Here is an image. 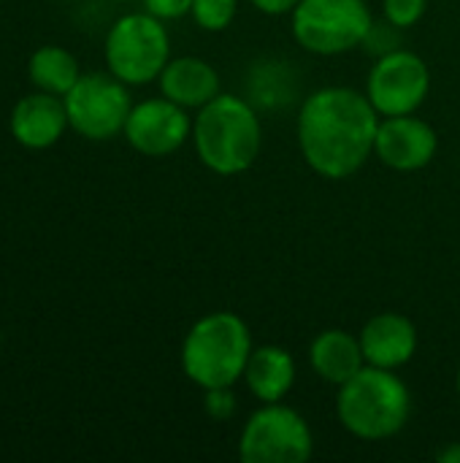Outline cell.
<instances>
[{
  "mask_svg": "<svg viewBox=\"0 0 460 463\" xmlns=\"http://www.w3.org/2000/svg\"><path fill=\"white\" fill-rule=\"evenodd\" d=\"M122 136L127 144L146 157H165L192 138V119L184 106L163 98L141 100L130 109Z\"/></svg>",
  "mask_w": 460,
  "mask_h": 463,
  "instance_id": "10",
  "label": "cell"
},
{
  "mask_svg": "<svg viewBox=\"0 0 460 463\" xmlns=\"http://www.w3.org/2000/svg\"><path fill=\"white\" fill-rule=\"evenodd\" d=\"M431 90V71L423 57L407 49L385 52L366 81V95L380 117L415 114Z\"/></svg>",
  "mask_w": 460,
  "mask_h": 463,
  "instance_id": "9",
  "label": "cell"
},
{
  "mask_svg": "<svg viewBox=\"0 0 460 463\" xmlns=\"http://www.w3.org/2000/svg\"><path fill=\"white\" fill-rule=\"evenodd\" d=\"M314 437L304 415L282 402L263 404L249 415L239 439L244 463H304L312 458Z\"/></svg>",
  "mask_w": 460,
  "mask_h": 463,
  "instance_id": "7",
  "label": "cell"
},
{
  "mask_svg": "<svg viewBox=\"0 0 460 463\" xmlns=\"http://www.w3.org/2000/svg\"><path fill=\"white\" fill-rule=\"evenodd\" d=\"M68 125L87 141H108L125 130L133 100L127 84L114 73H81V79L62 95Z\"/></svg>",
  "mask_w": 460,
  "mask_h": 463,
  "instance_id": "8",
  "label": "cell"
},
{
  "mask_svg": "<svg viewBox=\"0 0 460 463\" xmlns=\"http://www.w3.org/2000/svg\"><path fill=\"white\" fill-rule=\"evenodd\" d=\"M437 149H439V136L426 119H420L415 114L380 119L374 155L388 168L404 171V174L420 171L437 157Z\"/></svg>",
  "mask_w": 460,
  "mask_h": 463,
  "instance_id": "11",
  "label": "cell"
},
{
  "mask_svg": "<svg viewBox=\"0 0 460 463\" xmlns=\"http://www.w3.org/2000/svg\"><path fill=\"white\" fill-rule=\"evenodd\" d=\"M309 364L323 383L339 388L366 366V358L358 336L342 328H328L314 336L309 347Z\"/></svg>",
  "mask_w": 460,
  "mask_h": 463,
  "instance_id": "15",
  "label": "cell"
},
{
  "mask_svg": "<svg viewBox=\"0 0 460 463\" xmlns=\"http://www.w3.org/2000/svg\"><path fill=\"white\" fill-rule=\"evenodd\" d=\"M361 347L369 366L380 369H401L415 358L418 350V328L401 312H380L361 331Z\"/></svg>",
  "mask_w": 460,
  "mask_h": 463,
  "instance_id": "13",
  "label": "cell"
},
{
  "mask_svg": "<svg viewBox=\"0 0 460 463\" xmlns=\"http://www.w3.org/2000/svg\"><path fill=\"white\" fill-rule=\"evenodd\" d=\"M8 128H11V136L16 138V144H22L24 149H35V152L49 149L70 128L65 100L60 95L43 92V90L22 95L11 109Z\"/></svg>",
  "mask_w": 460,
  "mask_h": 463,
  "instance_id": "12",
  "label": "cell"
},
{
  "mask_svg": "<svg viewBox=\"0 0 460 463\" xmlns=\"http://www.w3.org/2000/svg\"><path fill=\"white\" fill-rule=\"evenodd\" d=\"M106 68L127 87L160 79L171 60V38L163 19L149 11L119 16L106 35Z\"/></svg>",
  "mask_w": 460,
  "mask_h": 463,
  "instance_id": "5",
  "label": "cell"
},
{
  "mask_svg": "<svg viewBox=\"0 0 460 463\" xmlns=\"http://www.w3.org/2000/svg\"><path fill=\"white\" fill-rule=\"evenodd\" d=\"M160 92L184 106V109H203L214 100L220 90V73L201 57H174L160 73Z\"/></svg>",
  "mask_w": 460,
  "mask_h": 463,
  "instance_id": "14",
  "label": "cell"
},
{
  "mask_svg": "<svg viewBox=\"0 0 460 463\" xmlns=\"http://www.w3.org/2000/svg\"><path fill=\"white\" fill-rule=\"evenodd\" d=\"M144 11L152 16L168 22V19H182L192 11V0H144Z\"/></svg>",
  "mask_w": 460,
  "mask_h": 463,
  "instance_id": "21",
  "label": "cell"
},
{
  "mask_svg": "<svg viewBox=\"0 0 460 463\" xmlns=\"http://www.w3.org/2000/svg\"><path fill=\"white\" fill-rule=\"evenodd\" d=\"M380 119L366 92L350 87L312 92L298 114V146L306 165L333 182L358 174L374 152Z\"/></svg>",
  "mask_w": 460,
  "mask_h": 463,
  "instance_id": "1",
  "label": "cell"
},
{
  "mask_svg": "<svg viewBox=\"0 0 460 463\" xmlns=\"http://www.w3.org/2000/svg\"><path fill=\"white\" fill-rule=\"evenodd\" d=\"M192 144L198 160L220 174L236 176L260 155L263 146V125L258 111L239 95L220 92L192 119Z\"/></svg>",
  "mask_w": 460,
  "mask_h": 463,
  "instance_id": "2",
  "label": "cell"
},
{
  "mask_svg": "<svg viewBox=\"0 0 460 463\" xmlns=\"http://www.w3.org/2000/svg\"><path fill=\"white\" fill-rule=\"evenodd\" d=\"M249 326L233 312H209L192 323L182 342V369L203 391L233 388L244 380L252 355Z\"/></svg>",
  "mask_w": 460,
  "mask_h": 463,
  "instance_id": "4",
  "label": "cell"
},
{
  "mask_svg": "<svg viewBox=\"0 0 460 463\" xmlns=\"http://www.w3.org/2000/svg\"><path fill=\"white\" fill-rule=\"evenodd\" d=\"M203 407H206V415H209L211 420L225 423V420H230V418L236 415L239 402H236V396H233V388H211V391H206Z\"/></svg>",
  "mask_w": 460,
  "mask_h": 463,
  "instance_id": "20",
  "label": "cell"
},
{
  "mask_svg": "<svg viewBox=\"0 0 460 463\" xmlns=\"http://www.w3.org/2000/svg\"><path fill=\"white\" fill-rule=\"evenodd\" d=\"M455 385H458V396H460V372H458V383H455Z\"/></svg>",
  "mask_w": 460,
  "mask_h": 463,
  "instance_id": "24",
  "label": "cell"
},
{
  "mask_svg": "<svg viewBox=\"0 0 460 463\" xmlns=\"http://www.w3.org/2000/svg\"><path fill=\"white\" fill-rule=\"evenodd\" d=\"M301 0H252V5L268 16H285V14H293V8L298 5Z\"/></svg>",
  "mask_w": 460,
  "mask_h": 463,
  "instance_id": "22",
  "label": "cell"
},
{
  "mask_svg": "<svg viewBox=\"0 0 460 463\" xmlns=\"http://www.w3.org/2000/svg\"><path fill=\"white\" fill-rule=\"evenodd\" d=\"M339 423L363 442H382L404 431L412 415L409 388L396 372L363 366L355 377L339 385Z\"/></svg>",
  "mask_w": 460,
  "mask_h": 463,
  "instance_id": "3",
  "label": "cell"
},
{
  "mask_svg": "<svg viewBox=\"0 0 460 463\" xmlns=\"http://www.w3.org/2000/svg\"><path fill=\"white\" fill-rule=\"evenodd\" d=\"M244 383L260 404L285 402V396L296 385V361L285 347H255L244 369Z\"/></svg>",
  "mask_w": 460,
  "mask_h": 463,
  "instance_id": "16",
  "label": "cell"
},
{
  "mask_svg": "<svg viewBox=\"0 0 460 463\" xmlns=\"http://www.w3.org/2000/svg\"><path fill=\"white\" fill-rule=\"evenodd\" d=\"M426 8H428V0H382V14L388 24L399 30L415 27L423 19Z\"/></svg>",
  "mask_w": 460,
  "mask_h": 463,
  "instance_id": "19",
  "label": "cell"
},
{
  "mask_svg": "<svg viewBox=\"0 0 460 463\" xmlns=\"http://www.w3.org/2000/svg\"><path fill=\"white\" fill-rule=\"evenodd\" d=\"M239 0H192V19L201 30L220 33L236 19Z\"/></svg>",
  "mask_w": 460,
  "mask_h": 463,
  "instance_id": "18",
  "label": "cell"
},
{
  "mask_svg": "<svg viewBox=\"0 0 460 463\" xmlns=\"http://www.w3.org/2000/svg\"><path fill=\"white\" fill-rule=\"evenodd\" d=\"M290 24L296 41L320 57L344 54L374 33L366 0H301L290 14Z\"/></svg>",
  "mask_w": 460,
  "mask_h": 463,
  "instance_id": "6",
  "label": "cell"
},
{
  "mask_svg": "<svg viewBox=\"0 0 460 463\" xmlns=\"http://www.w3.org/2000/svg\"><path fill=\"white\" fill-rule=\"evenodd\" d=\"M27 79L35 90H43V92L62 98L81 79V68H79V60L65 46L46 43L30 54Z\"/></svg>",
  "mask_w": 460,
  "mask_h": 463,
  "instance_id": "17",
  "label": "cell"
},
{
  "mask_svg": "<svg viewBox=\"0 0 460 463\" xmlns=\"http://www.w3.org/2000/svg\"><path fill=\"white\" fill-rule=\"evenodd\" d=\"M442 463H460V442H453L447 445L439 456H437Z\"/></svg>",
  "mask_w": 460,
  "mask_h": 463,
  "instance_id": "23",
  "label": "cell"
}]
</instances>
